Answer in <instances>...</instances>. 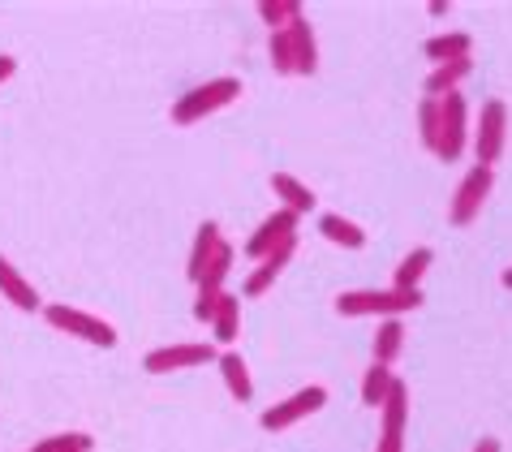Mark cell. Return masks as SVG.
I'll use <instances>...</instances> for the list:
<instances>
[{
	"label": "cell",
	"instance_id": "cell-1",
	"mask_svg": "<svg viewBox=\"0 0 512 452\" xmlns=\"http://www.w3.org/2000/svg\"><path fill=\"white\" fill-rule=\"evenodd\" d=\"M422 289H349L332 302L345 319H401L409 310H422Z\"/></svg>",
	"mask_w": 512,
	"mask_h": 452
},
{
	"label": "cell",
	"instance_id": "cell-2",
	"mask_svg": "<svg viewBox=\"0 0 512 452\" xmlns=\"http://www.w3.org/2000/svg\"><path fill=\"white\" fill-rule=\"evenodd\" d=\"M237 95H241V78H233V74L211 78V82H203V87L186 91L173 104V125H198L203 117H211V112L237 104Z\"/></svg>",
	"mask_w": 512,
	"mask_h": 452
},
{
	"label": "cell",
	"instance_id": "cell-3",
	"mask_svg": "<svg viewBox=\"0 0 512 452\" xmlns=\"http://www.w3.org/2000/svg\"><path fill=\"white\" fill-rule=\"evenodd\" d=\"M44 319L52 323L56 332L74 336V341H87L95 349H112V345H117V328H112L108 319L91 315V310H78V306L56 302V306H44Z\"/></svg>",
	"mask_w": 512,
	"mask_h": 452
},
{
	"label": "cell",
	"instance_id": "cell-4",
	"mask_svg": "<svg viewBox=\"0 0 512 452\" xmlns=\"http://www.w3.org/2000/svg\"><path fill=\"white\" fill-rule=\"evenodd\" d=\"M469 147H474L482 168H495V160L508 147V104L504 100H487L478 112V121L469 125Z\"/></svg>",
	"mask_w": 512,
	"mask_h": 452
},
{
	"label": "cell",
	"instance_id": "cell-5",
	"mask_svg": "<svg viewBox=\"0 0 512 452\" xmlns=\"http://www.w3.org/2000/svg\"><path fill=\"white\" fill-rule=\"evenodd\" d=\"M465 147H469V104H465L461 91H452L439 100V147H435V155L444 164H452L465 155Z\"/></svg>",
	"mask_w": 512,
	"mask_h": 452
},
{
	"label": "cell",
	"instance_id": "cell-6",
	"mask_svg": "<svg viewBox=\"0 0 512 452\" xmlns=\"http://www.w3.org/2000/svg\"><path fill=\"white\" fill-rule=\"evenodd\" d=\"M323 405H327V388H323V384H306V388H297L293 397H284V401H276L272 409H263V414H259V427L280 435V431L297 427L302 418L319 414Z\"/></svg>",
	"mask_w": 512,
	"mask_h": 452
},
{
	"label": "cell",
	"instance_id": "cell-7",
	"mask_svg": "<svg viewBox=\"0 0 512 452\" xmlns=\"http://www.w3.org/2000/svg\"><path fill=\"white\" fill-rule=\"evenodd\" d=\"M495 190V168H482L474 164L469 173L461 177V186L457 194H452V203H448V220L457 224V229H465V224H474L482 216V203H487V194Z\"/></svg>",
	"mask_w": 512,
	"mask_h": 452
},
{
	"label": "cell",
	"instance_id": "cell-8",
	"mask_svg": "<svg viewBox=\"0 0 512 452\" xmlns=\"http://www.w3.org/2000/svg\"><path fill=\"white\" fill-rule=\"evenodd\" d=\"M405 427H409V384L396 375L388 401L379 405V444H375V452H405Z\"/></svg>",
	"mask_w": 512,
	"mask_h": 452
},
{
	"label": "cell",
	"instance_id": "cell-9",
	"mask_svg": "<svg viewBox=\"0 0 512 452\" xmlns=\"http://www.w3.org/2000/svg\"><path fill=\"white\" fill-rule=\"evenodd\" d=\"M220 349L207 345V341H186V345H160L151 349L147 358H142V366H147L151 375H168V371H190V366H207L216 362Z\"/></svg>",
	"mask_w": 512,
	"mask_h": 452
},
{
	"label": "cell",
	"instance_id": "cell-10",
	"mask_svg": "<svg viewBox=\"0 0 512 452\" xmlns=\"http://www.w3.org/2000/svg\"><path fill=\"white\" fill-rule=\"evenodd\" d=\"M297 224H302V216H297V211H289V207H276L272 216H267V220L259 224V229L250 233L246 254H250V259H259V263H263L267 254H272V250L284 242V237H293V233H297Z\"/></svg>",
	"mask_w": 512,
	"mask_h": 452
},
{
	"label": "cell",
	"instance_id": "cell-11",
	"mask_svg": "<svg viewBox=\"0 0 512 452\" xmlns=\"http://www.w3.org/2000/svg\"><path fill=\"white\" fill-rule=\"evenodd\" d=\"M293 254H297V233H293V237H284V242H280L272 254H267V259L254 267L250 276H246V285H241V298H263V293L276 285V276L284 272V267H289Z\"/></svg>",
	"mask_w": 512,
	"mask_h": 452
},
{
	"label": "cell",
	"instance_id": "cell-12",
	"mask_svg": "<svg viewBox=\"0 0 512 452\" xmlns=\"http://www.w3.org/2000/svg\"><path fill=\"white\" fill-rule=\"evenodd\" d=\"M0 298H9L18 310H26V315H35V310H44V298L35 293V285L26 280L18 267H13L5 254H0Z\"/></svg>",
	"mask_w": 512,
	"mask_h": 452
},
{
	"label": "cell",
	"instance_id": "cell-13",
	"mask_svg": "<svg viewBox=\"0 0 512 452\" xmlns=\"http://www.w3.org/2000/svg\"><path fill=\"white\" fill-rule=\"evenodd\" d=\"M289 44H293V78L319 74V39H315V31H310L306 18H297L289 26Z\"/></svg>",
	"mask_w": 512,
	"mask_h": 452
},
{
	"label": "cell",
	"instance_id": "cell-14",
	"mask_svg": "<svg viewBox=\"0 0 512 452\" xmlns=\"http://www.w3.org/2000/svg\"><path fill=\"white\" fill-rule=\"evenodd\" d=\"M220 242H224V237H220V224H216V220H203V224H198V233H194V246H190V259H186V276L194 280V285H198V280H203L207 263L216 259Z\"/></svg>",
	"mask_w": 512,
	"mask_h": 452
},
{
	"label": "cell",
	"instance_id": "cell-15",
	"mask_svg": "<svg viewBox=\"0 0 512 452\" xmlns=\"http://www.w3.org/2000/svg\"><path fill=\"white\" fill-rule=\"evenodd\" d=\"M469 74H474V56H469V61H448V65H435L431 74H426V82H422L426 100H444V95L461 91V82H465Z\"/></svg>",
	"mask_w": 512,
	"mask_h": 452
},
{
	"label": "cell",
	"instance_id": "cell-16",
	"mask_svg": "<svg viewBox=\"0 0 512 452\" xmlns=\"http://www.w3.org/2000/svg\"><path fill=\"white\" fill-rule=\"evenodd\" d=\"M216 366H220V375H224V388H229V397L246 405V401L254 397V379H250V366H246V358H241L237 349H220Z\"/></svg>",
	"mask_w": 512,
	"mask_h": 452
},
{
	"label": "cell",
	"instance_id": "cell-17",
	"mask_svg": "<svg viewBox=\"0 0 512 452\" xmlns=\"http://www.w3.org/2000/svg\"><path fill=\"white\" fill-rule=\"evenodd\" d=\"M272 190H276V199L280 207H289L297 211V216H310V211L319 207V194L306 186V181H297L293 173H272Z\"/></svg>",
	"mask_w": 512,
	"mask_h": 452
},
{
	"label": "cell",
	"instance_id": "cell-18",
	"mask_svg": "<svg viewBox=\"0 0 512 452\" xmlns=\"http://www.w3.org/2000/svg\"><path fill=\"white\" fill-rule=\"evenodd\" d=\"M422 52L431 56V65H448V61H469V52H474V35L465 31H448V35H431L422 44Z\"/></svg>",
	"mask_w": 512,
	"mask_h": 452
},
{
	"label": "cell",
	"instance_id": "cell-19",
	"mask_svg": "<svg viewBox=\"0 0 512 452\" xmlns=\"http://www.w3.org/2000/svg\"><path fill=\"white\" fill-rule=\"evenodd\" d=\"M207 328H211V336H216V345H224V349L237 345V332H241V298L237 293H224Z\"/></svg>",
	"mask_w": 512,
	"mask_h": 452
},
{
	"label": "cell",
	"instance_id": "cell-20",
	"mask_svg": "<svg viewBox=\"0 0 512 452\" xmlns=\"http://www.w3.org/2000/svg\"><path fill=\"white\" fill-rule=\"evenodd\" d=\"M319 233L332 246H345V250H362L366 246V229H362V224H353V220H345L340 211H323V216H319Z\"/></svg>",
	"mask_w": 512,
	"mask_h": 452
},
{
	"label": "cell",
	"instance_id": "cell-21",
	"mask_svg": "<svg viewBox=\"0 0 512 452\" xmlns=\"http://www.w3.org/2000/svg\"><path fill=\"white\" fill-rule=\"evenodd\" d=\"M401 349H405V323L401 319H379V332H375V341H371L375 362L379 366H392L396 358H401Z\"/></svg>",
	"mask_w": 512,
	"mask_h": 452
},
{
	"label": "cell",
	"instance_id": "cell-22",
	"mask_svg": "<svg viewBox=\"0 0 512 452\" xmlns=\"http://www.w3.org/2000/svg\"><path fill=\"white\" fill-rule=\"evenodd\" d=\"M431 263H435V250L431 246H418V250H409L401 267H396V276H392V289H422V276L431 272Z\"/></svg>",
	"mask_w": 512,
	"mask_h": 452
},
{
	"label": "cell",
	"instance_id": "cell-23",
	"mask_svg": "<svg viewBox=\"0 0 512 452\" xmlns=\"http://www.w3.org/2000/svg\"><path fill=\"white\" fill-rule=\"evenodd\" d=\"M392 384H396L392 366H379V362H371V366H366V375H362V405H366V409H379L383 401H388Z\"/></svg>",
	"mask_w": 512,
	"mask_h": 452
},
{
	"label": "cell",
	"instance_id": "cell-24",
	"mask_svg": "<svg viewBox=\"0 0 512 452\" xmlns=\"http://www.w3.org/2000/svg\"><path fill=\"white\" fill-rule=\"evenodd\" d=\"M259 18L267 22V31H289L297 18H306V9L297 5V0H263Z\"/></svg>",
	"mask_w": 512,
	"mask_h": 452
},
{
	"label": "cell",
	"instance_id": "cell-25",
	"mask_svg": "<svg viewBox=\"0 0 512 452\" xmlns=\"http://www.w3.org/2000/svg\"><path fill=\"white\" fill-rule=\"evenodd\" d=\"M95 440L87 431H61V435H48V440H39L31 452H91Z\"/></svg>",
	"mask_w": 512,
	"mask_h": 452
},
{
	"label": "cell",
	"instance_id": "cell-26",
	"mask_svg": "<svg viewBox=\"0 0 512 452\" xmlns=\"http://www.w3.org/2000/svg\"><path fill=\"white\" fill-rule=\"evenodd\" d=\"M418 138H422V147L435 155V147H439V100H426V95L418 104Z\"/></svg>",
	"mask_w": 512,
	"mask_h": 452
},
{
	"label": "cell",
	"instance_id": "cell-27",
	"mask_svg": "<svg viewBox=\"0 0 512 452\" xmlns=\"http://www.w3.org/2000/svg\"><path fill=\"white\" fill-rule=\"evenodd\" d=\"M267 56H272V69H276L280 78H293V44H289V31H272Z\"/></svg>",
	"mask_w": 512,
	"mask_h": 452
},
{
	"label": "cell",
	"instance_id": "cell-28",
	"mask_svg": "<svg viewBox=\"0 0 512 452\" xmlns=\"http://www.w3.org/2000/svg\"><path fill=\"white\" fill-rule=\"evenodd\" d=\"M13 74H18V56H9V52H0V82H9Z\"/></svg>",
	"mask_w": 512,
	"mask_h": 452
},
{
	"label": "cell",
	"instance_id": "cell-29",
	"mask_svg": "<svg viewBox=\"0 0 512 452\" xmlns=\"http://www.w3.org/2000/svg\"><path fill=\"white\" fill-rule=\"evenodd\" d=\"M474 452H504V444L495 440V435H482V440L474 444Z\"/></svg>",
	"mask_w": 512,
	"mask_h": 452
},
{
	"label": "cell",
	"instance_id": "cell-30",
	"mask_svg": "<svg viewBox=\"0 0 512 452\" xmlns=\"http://www.w3.org/2000/svg\"><path fill=\"white\" fill-rule=\"evenodd\" d=\"M426 9H431V18H444V13H448L444 0H431V5H426Z\"/></svg>",
	"mask_w": 512,
	"mask_h": 452
},
{
	"label": "cell",
	"instance_id": "cell-31",
	"mask_svg": "<svg viewBox=\"0 0 512 452\" xmlns=\"http://www.w3.org/2000/svg\"><path fill=\"white\" fill-rule=\"evenodd\" d=\"M500 285H504V289H512V267H504V272H500Z\"/></svg>",
	"mask_w": 512,
	"mask_h": 452
}]
</instances>
